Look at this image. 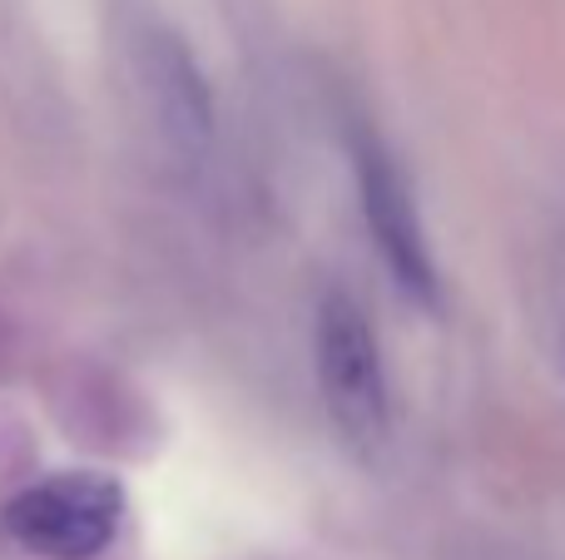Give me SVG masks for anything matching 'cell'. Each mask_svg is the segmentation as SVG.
<instances>
[{
	"label": "cell",
	"mask_w": 565,
	"mask_h": 560,
	"mask_svg": "<svg viewBox=\"0 0 565 560\" xmlns=\"http://www.w3.org/2000/svg\"><path fill=\"white\" fill-rule=\"evenodd\" d=\"M312 373L322 412L352 452L372 456L392 432V387L367 308L342 288H328L312 313Z\"/></svg>",
	"instance_id": "cell-1"
},
{
	"label": "cell",
	"mask_w": 565,
	"mask_h": 560,
	"mask_svg": "<svg viewBox=\"0 0 565 560\" xmlns=\"http://www.w3.org/2000/svg\"><path fill=\"white\" fill-rule=\"evenodd\" d=\"M0 526L35 560H99L125 526V486L105 472H50L10 496Z\"/></svg>",
	"instance_id": "cell-2"
},
{
	"label": "cell",
	"mask_w": 565,
	"mask_h": 560,
	"mask_svg": "<svg viewBox=\"0 0 565 560\" xmlns=\"http://www.w3.org/2000/svg\"><path fill=\"white\" fill-rule=\"evenodd\" d=\"M348 159H352V184H358V208L367 238L377 248L387 278L397 283V293L417 308H437L441 278H437V258L427 244V224H422L417 194H412L407 174H402L397 154L382 144L377 129H352L348 139Z\"/></svg>",
	"instance_id": "cell-3"
},
{
	"label": "cell",
	"mask_w": 565,
	"mask_h": 560,
	"mask_svg": "<svg viewBox=\"0 0 565 560\" xmlns=\"http://www.w3.org/2000/svg\"><path fill=\"white\" fill-rule=\"evenodd\" d=\"M129 69H135L139 105H145L159 144L184 169H199L214 154L218 109L214 85H209L199 55L189 50V40L179 30L159 25V20H145L129 35Z\"/></svg>",
	"instance_id": "cell-4"
},
{
	"label": "cell",
	"mask_w": 565,
	"mask_h": 560,
	"mask_svg": "<svg viewBox=\"0 0 565 560\" xmlns=\"http://www.w3.org/2000/svg\"><path fill=\"white\" fill-rule=\"evenodd\" d=\"M50 412L70 432V442H85L95 452H129V437L149 432L139 392H129L119 373L85 357H70L50 383Z\"/></svg>",
	"instance_id": "cell-5"
},
{
	"label": "cell",
	"mask_w": 565,
	"mask_h": 560,
	"mask_svg": "<svg viewBox=\"0 0 565 560\" xmlns=\"http://www.w3.org/2000/svg\"><path fill=\"white\" fill-rule=\"evenodd\" d=\"M561 357H565V333H561Z\"/></svg>",
	"instance_id": "cell-6"
}]
</instances>
